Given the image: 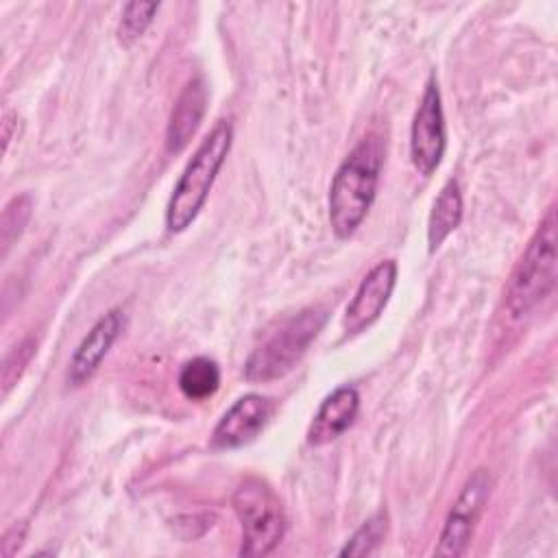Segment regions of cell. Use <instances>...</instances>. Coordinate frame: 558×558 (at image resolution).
Wrapping results in <instances>:
<instances>
[{
	"label": "cell",
	"instance_id": "17",
	"mask_svg": "<svg viewBox=\"0 0 558 558\" xmlns=\"http://www.w3.org/2000/svg\"><path fill=\"white\" fill-rule=\"evenodd\" d=\"M157 9H159L157 2H129L120 15L118 39L126 46L133 44L146 31Z\"/></svg>",
	"mask_w": 558,
	"mask_h": 558
},
{
	"label": "cell",
	"instance_id": "14",
	"mask_svg": "<svg viewBox=\"0 0 558 558\" xmlns=\"http://www.w3.org/2000/svg\"><path fill=\"white\" fill-rule=\"evenodd\" d=\"M220 386V368L209 357L187 360L179 371V388L192 401L211 397Z\"/></svg>",
	"mask_w": 558,
	"mask_h": 558
},
{
	"label": "cell",
	"instance_id": "11",
	"mask_svg": "<svg viewBox=\"0 0 558 558\" xmlns=\"http://www.w3.org/2000/svg\"><path fill=\"white\" fill-rule=\"evenodd\" d=\"M360 410V395L353 386H340L327 395L314 414L307 429V442L314 447L327 445L344 434L355 421Z\"/></svg>",
	"mask_w": 558,
	"mask_h": 558
},
{
	"label": "cell",
	"instance_id": "2",
	"mask_svg": "<svg viewBox=\"0 0 558 558\" xmlns=\"http://www.w3.org/2000/svg\"><path fill=\"white\" fill-rule=\"evenodd\" d=\"M231 140H233L231 122L220 120L198 144L196 153L192 155L183 174L179 177L166 207V227L172 233L187 229L198 216L216 181V174L229 155Z\"/></svg>",
	"mask_w": 558,
	"mask_h": 558
},
{
	"label": "cell",
	"instance_id": "8",
	"mask_svg": "<svg viewBox=\"0 0 558 558\" xmlns=\"http://www.w3.org/2000/svg\"><path fill=\"white\" fill-rule=\"evenodd\" d=\"M397 281V264L392 259L379 262L360 283L353 301L349 303L342 327L347 333H360L373 325L386 307Z\"/></svg>",
	"mask_w": 558,
	"mask_h": 558
},
{
	"label": "cell",
	"instance_id": "4",
	"mask_svg": "<svg viewBox=\"0 0 558 558\" xmlns=\"http://www.w3.org/2000/svg\"><path fill=\"white\" fill-rule=\"evenodd\" d=\"M556 209L547 216L532 235L523 257L519 259L506 292V307L514 318L534 310L556 286Z\"/></svg>",
	"mask_w": 558,
	"mask_h": 558
},
{
	"label": "cell",
	"instance_id": "1",
	"mask_svg": "<svg viewBox=\"0 0 558 558\" xmlns=\"http://www.w3.org/2000/svg\"><path fill=\"white\" fill-rule=\"evenodd\" d=\"M384 148L377 137H364L340 163L329 187V225L338 238H349L366 218L379 181Z\"/></svg>",
	"mask_w": 558,
	"mask_h": 558
},
{
	"label": "cell",
	"instance_id": "12",
	"mask_svg": "<svg viewBox=\"0 0 558 558\" xmlns=\"http://www.w3.org/2000/svg\"><path fill=\"white\" fill-rule=\"evenodd\" d=\"M207 105V87L201 76H194L181 89L166 129L168 153H181L194 137Z\"/></svg>",
	"mask_w": 558,
	"mask_h": 558
},
{
	"label": "cell",
	"instance_id": "16",
	"mask_svg": "<svg viewBox=\"0 0 558 558\" xmlns=\"http://www.w3.org/2000/svg\"><path fill=\"white\" fill-rule=\"evenodd\" d=\"M384 534H386V514L377 512L355 530V534L340 549V556H371L375 554Z\"/></svg>",
	"mask_w": 558,
	"mask_h": 558
},
{
	"label": "cell",
	"instance_id": "5",
	"mask_svg": "<svg viewBox=\"0 0 558 558\" xmlns=\"http://www.w3.org/2000/svg\"><path fill=\"white\" fill-rule=\"evenodd\" d=\"M233 510L242 525L240 556L270 554L286 532V517L275 490L257 477L244 480L233 493Z\"/></svg>",
	"mask_w": 558,
	"mask_h": 558
},
{
	"label": "cell",
	"instance_id": "15",
	"mask_svg": "<svg viewBox=\"0 0 558 558\" xmlns=\"http://www.w3.org/2000/svg\"><path fill=\"white\" fill-rule=\"evenodd\" d=\"M31 196L28 194H20L15 198L9 201V205L2 209V218H0V244H2V255L9 253V248L13 246V242L22 235L28 218H31Z\"/></svg>",
	"mask_w": 558,
	"mask_h": 558
},
{
	"label": "cell",
	"instance_id": "10",
	"mask_svg": "<svg viewBox=\"0 0 558 558\" xmlns=\"http://www.w3.org/2000/svg\"><path fill=\"white\" fill-rule=\"evenodd\" d=\"M124 325V316L120 310H111L98 318V323L87 331V336L76 347L70 368H68V384L83 386L100 366L105 355L109 353L111 344L116 342L120 329Z\"/></svg>",
	"mask_w": 558,
	"mask_h": 558
},
{
	"label": "cell",
	"instance_id": "3",
	"mask_svg": "<svg viewBox=\"0 0 558 558\" xmlns=\"http://www.w3.org/2000/svg\"><path fill=\"white\" fill-rule=\"evenodd\" d=\"M325 320V307H307L277 323L251 351L244 364V377L251 381H270L290 373L316 340Z\"/></svg>",
	"mask_w": 558,
	"mask_h": 558
},
{
	"label": "cell",
	"instance_id": "6",
	"mask_svg": "<svg viewBox=\"0 0 558 558\" xmlns=\"http://www.w3.org/2000/svg\"><path fill=\"white\" fill-rule=\"evenodd\" d=\"M445 116L436 76L432 74L425 83V92L416 107L412 129H410V157L421 174H432L445 153Z\"/></svg>",
	"mask_w": 558,
	"mask_h": 558
},
{
	"label": "cell",
	"instance_id": "13",
	"mask_svg": "<svg viewBox=\"0 0 558 558\" xmlns=\"http://www.w3.org/2000/svg\"><path fill=\"white\" fill-rule=\"evenodd\" d=\"M462 220V194H460V185L456 179H449L440 194L434 201L429 220H427V242H429V251L434 253L451 231L458 229Z\"/></svg>",
	"mask_w": 558,
	"mask_h": 558
},
{
	"label": "cell",
	"instance_id": "7",
	"mask_svg": "<svg viewBox=\"0 0 558 558\" xmlns=\"http://www.w3.org/2000/svg\"><path fill=\"white\" fill-rule=\"evenodd\" d=\"M490 493V475L486 469H477L462 486L458 499L453 501L445 527L438 538V556H462L471 543L475 523L484 510Z\"/></svg>",
	"mask_w": 558,
	"mask_h": 558
},
{
	"label": "cell",
	"instance_id": "18",
	"mask_svg": "<svg viewBox=\"0 0 558 558\" xmlns=\"http://www.w3.org/2000/svg\"><path fill=\"white\" fill-rule=\"evenodd\" d=\"M17 122V116L11 111V109H4V116H2V150L7 153L9 148V142H11V135H13V124Z\"/></svg>",
	"mask_w": 558,
	"mask_h": 558
},
{
	"label": "cell",
	"instance_id": "9",
	"mask_svg": "<svg viewBox=\"0 0 558 558\" xmlns=\"http://www.w3.org/2000/svg\"><path fill=\"white\" fill-rule=\"evenodd\" d=\"M272 414V401L262 395L240 397L218 421L211 434L216 449H235L251 442L268 423Z\"/></svg>",
	"mask_w": 558,
	"mask_h": 558
}]
</instances>
